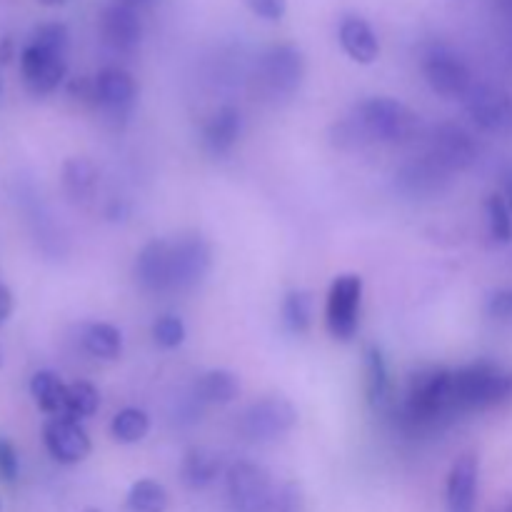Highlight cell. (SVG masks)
Masks as SVG:
<instances>
[{
    "label": "cell",
    "instance_id": "cell-1",
    "mask_svg": "<svg viewBox=\"0 0 512 512\" xmlns=\"http://www.w3.org/2000/svg\"><path fill=\"white\" fill-rule=\"evenodd\" d=\"M68 43L70 35L63 23H43L33 30L20 53V73L30 93L48 95L63 83L68 73Z\"/></svg>",
    "mask_w": 512,
    "mask_h": 512
},
{
    "label": "cell",
    "instance_id": "cell-2",
    "mask_svg": "<svg viewBox=\"0 0 512 512\" xmlns=\"http://www.w3.org/2000/svg\"><path fill=\"white\" fill-rule=\"evenodd\" d=\"M458 415L453 400V373L443 368L420 370L413 375L405 398L403 420L415 430L438 428L440 420Z\"/></svg>",
    "mask_w": 512,
    "mask_h": 512
},
{
    "label": "cell",
    "instance_id": "cell-3",
    "mask_svg": "<svg viewBox=\"0 0 512 512\" xmlns=\"http://www.w3.org/2000/svg\"><path fill=\"white\" fill-rule=\"evenodd\" d=\"M453 400L458 413L488 410L512 403V370L495 363H473L453 373Z\"/></svg>",
    "mask_w": 512,
    "mask_h": 512
},
{
    "label": "cell",
    "instance_id": "cell-4",
    "mask_svg": "<svg viewBox=\"0 0 512 512\" xmlns=\"http://www.w3.org/2000/svg\"><path fill=\"white\" fill-rule=\"evenodd\" d=\"M355 128L383 143H398L413 135L418 118L408 105L395 98H370L355 110Z\"/></svg>",
    "mask_w": 512,
    "mask_h": 512
},
{
    "label": "cell",
    "instance_id": "cell-5",
    "mask_svg": "<svg viewBox=\"0 0 512 512\" xmlns=\"http://www.w3.org/2000/svg\"><path fill=\"white\" fill-rule=\"evenodd\" d=\"M258 85L273 100L293 98L305 78L303 50L293 43H280L265 50L258 63Z\"/></svg>",
    "mask_w": 512,
    "mask_h": 512
},
{
    "label": "cell",
    "instance_id": "cell-6",
    "mask_svg": "<svg viewBox=\"0 0 512 512\" xmlns=\"http://www.w3.org/2000/svg\"><path fill=\"white\" fill-rule=\"evenodd\" d=\"M228 495L235 512H270L275 508V490L268 470L250 460L230 465Z\"/></svg>",
    "mask_w": 512,
    "mask_h": 512
},
{
    "label": "cell",
    "instance_id": "cell-7",
    "mask_svg": "<svg viewBox=\"0 0 512 512\" xmlns=\"http://www.w3.org/2000/svg\"><path fill=\"white\" fill-rule=\"evenodd\" d=\"M360 300H363V278L360 275H340L333 280L325 305V323L335 340H353L358 333Z\"/></svg>",
    "mask_w": 512,
    "mask_h": 512
},
{
    "label": "cell",
    "instance_id": "cell-8",
    "mask_svg": "<svg viewBox=\"0 0 512 512\" xmlns=\"http://www.w3.org/2000/svg\"><path fill=\"white\" fill-rule=\"evenodd\" d=\"M423 73L430 88L443 98H465L473 88V75L465 60L445 45H433L425 53Z\"/></svg>",
    "mask_w": 512,
    "mask_h": 512
},
{
    "label": "cell",
    "instance_id": "cell-9",
    "mask_svg": "<svg viewBox=\"0 0 512 512\" xmlns=\"http://www.w3.org/2000/svg\"><path fill=\"white\" fill-rule=\"evenodd\" d=\"M173 290H193L203 283L213 265L210 243L198 233L180 235L173 240Z\"/></svg>",
    "mask_w": 512,
    "mask_h": 512
},
{
    "label": "cell",
    "instance_id": "cell-10",
    "mask_svg": "<svg viewBox=\"0 0 512 512\" xmlns=\"http://www.w3.org/2000/svg\"><path fill=\"white\" fill-rule=\"evenodd\" d=\"M298 423V410L288 398L270 395V398L258 400L248 408L243 418V430L253 440H275L293 430Z\"/></svg>",
    "mask_w": 512,
    "mask_h": 512
},
{
    "label": "cell",
    "instance_id": "cell-11",
    "mask_svg": "<svg viewBox=\"0 0 512 512\" xmlns=\"http://www.w3.org/2000/svg\"><path fill=\"white\" fill-rule=\"evenodd\" d=\"M43 443L50 458L60 465L83 463L90 455V438L83 425L65 415H55L43 425Z\"/></svg>",
    "mask_w": 512,
    "mask_h": 512
},
{
    "label": "cell",
    "instance_id": "cell-12",
    "mask_svg": "<svg viewBox=\"0 0 512 512\" xmlns=\"http://www.w3.org/2000/svg\"><path fill=\"white\" fill-rule=\"evenodd\" d=\"M100 33H103L105 45L118 53H130L138 48L140 38H143V23H140V15L133 3L130 0L110 3L100 18Z\"/></svg>",
    "mask_w": 512,
    "mask_h": 512
},
{
    "label": "cell",
    "instance_id": "cell-13",
    "mask_svg": "<svg viewBox=\"0 0 512 512\" xmlns=\"http://www.w3.org/2000/svg\"><path fill=\"white\" fill-rule=\"evenodd\" d=\"M463 100L470 118L483 130H503L512 123V98L495 85L473 83Z\"/></svg>",
    "mask_w": 512,
    "mask_h": 512
},
{
    "label": "cell",
    "instance_id": "cell-14",
    "mask_svg": "<svg viewBox=\"0 0 512 512\" xmlns=\"http://www.w3.org/2000/svg\"><path fill=\"white\" fill-rule=\"evenodd\" d=\"M135 280L150 293L173 290V245L170 240H150L135 260Z\"/></svg>",
    "mask_w": 512,
    "mask_h": 512
},
{
    "label": "cell",
    "instance_id": "cell-15",
    "mask_svg": "<svg viewBox=\"0 0 512 512\" xmlns=\"http://www.w3.org/2000/svg\"><path fill=\"white\" fill-rule=\"evenodd\" d=\"M478 475L480 463L475 455H463L455 460L448 475V512H475Z\"/></svg>",
    "mask_w": 512,
    "mask_h": 512
},
{
    "label": "cell",
    "instance_id": "cell-16",
    "mask_svg": "<svg viewBox=\"0 0 512 512\" xmlns=\"http://www.w3.org/2000/svg\"><path fill=\"white\" fill-rule=\"evenodd\" d=\"M430 158H435L448 170L468 168L475 158V143L463 128H458V125H440V128L435 130L433 155H430Z\"/></svg>",
    "mask_w": 512,
    "mask_h": 512
},
{
    "label": "cell",
    "instance_id": "cell-17",
    "mask_svg": "<svg viewBox=\"0 0 512 512\" xmlns=\"http://www.w3.org/2000/svg\"><path fill=\"white\" fill-rule=\"evenodd\" d=\"M95 103L105 110L123 113L135 100V80L123 68H105L95 75Z\"/></svg>",
    "mask_w": 512,
    "mask_h": 512
},
{
    "label": "cell",
    "instance_id": "cell-18",
    "mask_svg": "<svg viewBox=\"0 0 512 512\" xmlns=\"http://www.w3.org/2000/svg\"><path fill=\"white\" fill-rule=\"evenodd\" d=\"M338 38L343 50L348 53V58L355 60V63L370 65L378 60L380 43L368 20L358 18V15H350V18H345L343 23H340Z\"/></svg>",
    "mask_w": 512,
    "mask_h": 512
},
{
    "label": "cell",
    "instance_id": "cell-19",
    "mask_svg": "<svg viewBox=\"0 0 512 512\" xmlns=\"http://www.w3.org/2000/svg\"><path fill=\"white\" fill-rule=\"evenodd\" d=\"M240 135V110L233 105H223L205 125V145L210 153L223 155L235 145Z\"/></svg>",
    "mask_w": 512,
    "mask_h": 512
},
{
    "label": "cell",
    "instance_id": "cell-20",
    "mask_svg": "<svg viewBox=\"0 0 512 512\" xmlns=\"http://www.w3.org/2000/svg\"><path fill=\"white\" fill-rule=\"evenodd\" d=\"M30 395H33L35 405L43 410L45 415H65V400H68V385L50 370H38L30 378Z\"/></svg>",
    "mask_w": 512,
    "mask_h": 512
},
{
    "label": "cell",
    "instance_id": "cell-21",
    "mask_svg": "<svg viewBox=\"0 0 512 512\" xmlns=\"http://www.w3.org/2000/svg\"><path fill=\"white\" fill-rule=\"evenodd\" d=\"M240 393V380L238 375L230 373V370L218 368L208 370L205 375H200L198 385H195V395H198L203 403L213 405H228L238 398Z\"/></svg>",
    "mask_w": 512,
    "mask_h": 512
},
{
    "label": "cell",
    "instance_id": "cell-22",
    "mask_svg": "<svg viewBox=\"0 0 512 512\" xmlns=\"http://www.w3.org/2000/svg\"><path fill=\"white\" fill-rule=\"evenodd\" d=\"M365 393H368L373 408L388 403L390 373L388 363L383 358V350L378 345H368V350H365Z\"/></svg>",
    "mask_w": 512,
    "mask_h": 512
},
{
    "label": "cell",
    "instance_id": "cell-23",
    "mask_svg": "<svg viewBox=\"0 0 512 512\" xmlns=\"http://www.w3.org/2000/svg\"><path fill=\"white\" fill-rule=\"evenodd\" d=\"M223 468V460L220 455H215L213 450L205 448H193L188 450L183 460V480L188 488H208L215 478L220 475Z\"/></svg>",
    "mask_w": 512,
    "mask_h": 512
},
{
    "label": "cell",
    "instance_id": "cell-24",
    "mask_svg": "<svg viewBox=\"0 0 512 512\" xmlns=\"http://www.w3.org/2000/svg\"><path fill=\"white\" fill-rule=\"evenodd\" d=\"M83 348L103 360H115L123 350V335L110 323H93L83 333Z\"/></svg>",
    "mask_w": 512,
    "mask_h": 512
},
{
    "label": "cell",
    "instance_id": "cell-25",
    "mask_svg": "<svg viewBox=\"0 0 512 512\" xmlns=\"http://www.w3.org/2000/svg\"><path fill=\"white\" fill-rule=\"evenodd\" d=\"M283 323L293 335L308 333L313 325V293L290 290L283 300Z\"/></svg>",
    "mask_w": 512,
    "mask_h": 512
},
{
    "label": "cell",
    "instance_id": "cell-26",
    "mask_svg": "<svg viewBox=\"0 0 512 512\" xmlns=\"http://www.w3.org/2000/svg\"><path fill=\"white\" fill-rule=\"evenodd\" d=\"M130 512H165L168 510V490L158 480H138L128 493Z\"/></svg>",
    "mask_w": 512,
    "mask_h": 512
},
{
    "label": "cell",
    "instance_id": "cell-27",
    "mask_svg": "<svg viewBox=\"0 0 512 512\" xmlns=\"http://www.w3.org/2000/svg\"><path fill=\"white\" fill-rule=\"evenodd\" d=\"M100 408V393L93 383L88 380H78V383L68 385V400H65V418L83 420L98 413Z\"/></svg>",
    "mask_w": 512,
    "mask_h": 512
},
{
    "label": "cell",
    "instance_id": "cell-28",
    "mask_svg": "<svg viewBox=\"0 0 512 512\" xmlns=\"http://www.w3.org/2000/svg\"><path fill=\"white\" fill-rule=\"evenodd\" d=\"M148 430H150L148 415L138 408L120 410V413L113 418V423H110V433H113V438L123 445L140 443V440L148 435Z\"/></svg>",
    "mask_w": 512,
    "mask_h": 512
},
{
    "label": "cell",
    "instance_id": "cell-29",
    "mask_svg": "<svg viewBox=\"0 0 512 512\" xmlns=\"http://www.w3.org/2000/svg\"><path fill=\"white\" fill-rule=\"evenodd\" d=\"M98 183V170L93 160L88 158H70L63 165V185L70 195H85Z\"/></svg>",
    "mask_w": 512,
    "mask_h": 512
},
{
    "label": "cell",
    "instance_id": "cell-30",
    "mask_svg": "<svg viewBox=\"0 0 512 512\" xmlns=\"http://www.w3.org/2000/svg\"><path fill=\"white\" fill-rule=\"evenodd\" d=\"M485 210H488V225L490 235L498 243H510L512 240V210L508 200L503 195H490L488 203H485Z\"/></svg>",
    "mask_w": 512,
    "mask_h": 512
},
{
    "label": "cell",
    "instance_id": "cell-31",
    "mask_svg": "<svg viewBox=\"0 0 512 512\" xmlns=\"http://www.w3.org/2000/svg\"><path fill=\"white\" fill-rule=\"evenodd\" d=\"M153 338L160 348H178L185 340V325L183 320L175 318V315H163V318L155 320L153 325Z\"/></svg>",
    "mask_w": 512,
    "mask_h": 512
},
{
    "label": "cell",
    "instance_id": "cell-32",
    "mask_svg": "<svg viewBox=\"0 0 512 512\" xmlns=\"http://www.w3.org/2000/svg\"><path fill=\"white\" fill-rule=\"evenodd\" d=\"M275 512H305L303 488L298 483H285L275 493Z\"/></svg>",
    "mask_w": 512,
    "mask_h": 512
},
{
    "label": "cell",
    "instance_id": "cell-33",
    "mask_svg": "<svg viewBox=\"0 0 512 512\" xmlns=\"http://www.w3.org/2000/svg\"><path fill=\"white\" fill-rule=\"evenodd\" d=\"M488 315L495 323L510 325L512 328V290H498L488 300Z\"/></svg>",
    "mask_w": 512,
    "mask_h": 512
},
{
    "label": "cell",
    "instance_id": "cell-34",
    "mask_svg": "<svg viewBox=\"0 0 512 512\" xmlns=\"http://www.w3.org/2000/svg\"><path fill=\"white\" fill-rule=\"evenodd\" d=\"M250 8V13H255L263 20H280L288 13V0H243Z\"/></svg>",
    "mask_w": 512,
    "mask_h": 512
},
{
    "label": "cell",
    "instance_id": "cell-35",
    "mask_svg": "<svg viewBox=\"0 0 512 512\" xmlns=\"http://www.w3.org/2000/svg\"><path fill=\"white\" fill-rule=\"evenodd\" d=\"M18 478V453H15L13 443L0 435V480L13 483Z\"/></svg>",
    "mask_w": 512,
    "mask_h": 512
},
{
    "label": "cell",
    "instance_id": "cell-36",
    "mask_svg": "<svg viewBox=\"0 0 512 512\" xmlns=\"http://www.w3.org/2000/svg\"><path fill=\"white\" fill-rule=\"evenodd\" d=\"M13 305H15L13 293H10L8 285L0 283V323H5V320L13 315Z\"/></svg>",
    "mask_w": 512,
    "mask_h": 512
},
{
    "label": "cell",
    "instance_id": "cell-37",
    "mask_svg": "<svg viewBox=\"0 0 512 512\" xmlns=\"http://www.w3.org/2000/svg\"><path fill=\"white\" fill-rule=\"evenodd\" d=\"M10 58H13V40L3 38L0 40V65L10 63Z\"/></svg>",
    "mask_w": 512,
    "mask_h": 512
},
{
    "label": "cell",
    "instance_id": "cell-38",
    "mask_svg": "<svg viewBox=\"0 0 512 512\" xmlns=\"http://www.w3.org/2000/svg\"><path fill=\"white\" fill-rule=\"evenodd\" d=\"M505 200H508L510 210H512V170L505 175Z\"/></svg>",
    "mask_w": 512,
    "mask_h": 512
},
{
    "label": "cell",
    "instance_id": "cell-39",
    "mask_svg": "<svg viewBox=\"0 0 512 512\" xmlns=\"http://www.w3.org/2000/svg\"><path fill=\"white\" fill-rule=\"evenodd\" d=\"M495 512H512V495H505L503 503H500L498 508H495Z\"/></svg>",
    "mask_w": 512,
    "mask_h": 512
},
{
    "label": "cell",
    "instance_id": "cell-40",
    "mask_svg": "<svg viewBox=\"0 0 512 512\" xmlns=\"http://www.w3.org/2000/svg\"><path fill=\"white\" fill-rule=\"evenodd\" d=\"M40 3H43V5H63L65 0H40Z\"/></svg>",
    "mask_w": 512,
    "mask_h": 512
},
{
    "label": "cell",
    "instance_id": "cell-41",
    "mask_svg": "<svg viewBox=\"0 0 512 512\" xmlns=\"http://www.w3.org/2000/svg\"><path fill=\"white\" fill-rule=\"evenodd\" d=\"M0 368H3V348H0Z\"/></svg>",
    "mask_w": 512,
    "mask_h": 512
},
{
    "label": "cell",
    "instance_id": "cell-42",
    "mask_svg": "<svg viewBox=\"0 0 512 512\" xmlns=\"http://www.w3.org/2000/svg\"><path fill=\"white\" fill-rule=\"evenodd\" d=\"M83 512H103V510H98V508H88V510H83Z\"/></svg>",
    "mask_w": 512,
    "mask_h": 512
},
{
    "label": "cell",
    "instance_id": "cell-43",
    "mask_svg": "<svg viewBox=\"0 0 512 512\" xmlns=\"http://www.w3.org/2000/svg\"><path fill=\"white\" fill-rule=\"evenodd\" d=\"M130 3H145V0H130Z\"/></svg>",
    "mask_w": 512,
    "mask_h": 512
}]
</instances>
